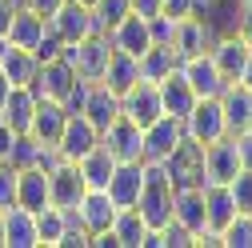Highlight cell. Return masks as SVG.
Segmentation results:
<instances>
[{"label":"cell","mask_w":252,"mask_h":248,"mask_svg":"<svg viewBox=\"0 0 252 248\" xmlns=\"http://www.w3.org/2000/svg\"><path fill=\"white\" fill-rule=\"evenodd\" d=\"M100 148L108 152L116 164L144 160V128H140L136 120H128V116L120 112L112 124H104V128H100Z\"/></svg>","instance_id":"obj_1"},{"label":"cell","mask_w":252,"mask_h":248,"mask_svg":"<svg viewBox=\"0 0 252 248\" xmlns=\"http://www.w3.org/2000/svg\"><path fill=\"white\" fill-rule=\"evenodd\" d=\"M160 164H164V172L172 180V188H200L204 184V144L184 136Z\"/></svg>","instance_id":"obj_2"},{"label":"cell","mask_w":252,"mask_h":248,"mask_svg":"<svg viewBox=\"0 0 252 248\" xmlns=\"http://www.w3.org/2000/svg\"><path fill=\"white\" fill-rule=\"evenodd\" d=\"M108 52H112L108 32H88L84 40L64 44V52H60V56L76 68L80 80H100V72H104V64H108Z\"/></svg>","instance_id":"obj_3"},{"label":"cell","mask_w":252,"mask_h":248,"mask_svg":"<svg viewBox=\"0 0 252 248\" xmlns=\"http://www.w3.org/2000/svg\"><path fill=\"white\" fill-rule=\"evenodd\" d=\"M84 192H88V184H84V176H80L76 160L56 156V160L48 164V200H52L56 208L72 212V208L84 200Z\"/></svg>","instance_id":"obj_4"},{"label":"cell","mask_w":252,"mask_h":248,"mask_svg":"<svg viewBox=\"0 0 252 248\" xmlns=\"http://www.w3.org/2000/svg\"><path fill=\"white\" fill-rule=\"evenodd\" d=\"M184 136L196 140V144H212V140H220V136H228L220 96H200V100L192 104V112L184 116Z\"/></svg>","instance_id":"obj_5"},{"label":"cell","mask_w":252,"mask_h":248,"mask_svg":"<svg viewBox=\"0 0 252 248\" xmlns=\"http://www.w3.org/2000/svg\"><path fill=\"white\" fill-rule=\"evenodd\" d=\"M76 84H80L76 68L68 64L64 56H56V60H44V64L36 68V80L28 84V88H32L40 100H60V104H64V100H68V92H72Z\"/></svg>","instance_id":"obj_6"},{"label":"cell","mask_w":252,"mask_h":248,"mask_svg":"<svg viewBox=\"0 0 252 248\" xmlns=\"http://www.w3.org/2000/svg\"><path fill=\"white\" fill-rule=\"evenodd\" d=\"M208 56H212L216 72L224 76V84H236V80L244 76V64H248L252 48H248V40H244L240 32H224V36H216V40L208 44Z\"/></svg>","instance_id":"obj_7"},{"label":"cell","mask_w":252,"mask_h":248,"mask_svg":"<svg viewBox=\"0 0 252 248\" xmlns=\"http://www.w3.org/2000/svg\"><path fill=\"white\" fill-rule=\"evenodd\" d=\"M96 144H100V128H96L84 112H68L64 132H60V140H56V152H60L64 160H80L84 152H92Z\"/></svg>","instance_id":"obj_8"},{"label":"cell","mask_w":252,"mask_h":248,"mask_svg":"<svg viewBox=\"0 0 252 248\" xmlns=\"http://www.w3.org/2000/svg\"><path fill=\"white\" fill-rule=\"evenodd\" d=\"M48 24H52V32L64 40V44H76V40H84L88 32H96L92 8L80 4V0H64V4H60V8L48 16Z\"/></svg>","instance_id":"obj_9"},{"label":"cell","mask_w":252,"mask_h":248,"mask_svg":"<svg viewBox=\"0 0 252 248\" xmlns=\"http://www.w3.org/2000/svg\"><path fill=\"white\" fill-rule=\"evenodd\" d=\"M236 172H240V152L232 136L204 144V184H228Z\"/></svg>","instance_id":"obj_10"},{"label":"cell","mask_w":252,"mask_h":248,"mask_svg":"<svg viewBox=\"0 0 252 248\" xmlns=\"http://www.w3.org/2000/svg\"><path fill=\"white\" fill-rule=\"evenodd\" d=\"M120 112L128 116V120H136L140 128H148V124H152L156 116H164L156 84H152V80H136V84H132V88L120 96Z\"/></svg>","instance_id":"obj_11"},{"label":"cell","mask_w":252,"mask_h":248,"mask_svg":"<svg viewBox=\"0 0 252 248\" xmlns=\"http://www.w3.org/2000/svg\"><path fill=\"white\" fill-rule=\"evenodd\" d=\"M64 120H68V108L60 104V100H36L32 124H28V136H32L40 148H56L60 132H64Z\"/></svg>","instance_id":"obj_12"},{"label":"cell","mask_w":252,"mask_h":248,"mask_svg":"<svg viewBox=\"0 0 252 248\" xmlns=\"http://www.w3.org/2000/svg\"><path fill=\"white\" fill-rule=\"evenodd\" d=\"M176 68L184 72V80H188V84H192L196 100H200V96H220V92H224V76L216 72V64H212V56H208V52L184 56Z\"/></svg>","instance_id":"obj_13"},{"label":"cell","mask_w":252,"mask_h":248,"mask_svg":"<svg viewBox=\"0 0 252 248\" xmlns=\"http://www.w3.org/2000/svg\"><path fill=\"white\" fill-rule=\"evenodd\" d=\"M72 212H76V220L84 224V232L92 236V232L112 228V220H116V200H112L104 188H88V192H84V200H80Z\"/></svg>","instance_id":"obj_14"},{"label":"cell","mask_w":252,"mask_h":248,"mask_svg":"<svg viewBox=\"0 0 252 248\" xmlns=\"http://www.w3.org/2000/svg\"><path fill=\"white\" fill-rule=\"evenodd\" d=\"M216 40V32H212V24L204 20V16H184V20H176V32H172V52L184 60V56H196V52H208V44Z\"/></svg>","instance_id":"obj_15"},{"label":"cell","mask_w":252,"mask_h":248,"mask_svg":"<svg viewBox=\"0 0 252 248\" xmlns=\"http://www.w3.org/2000/svg\"><path fill=\"white\" fill-rule=\"evenodd\" d=\"M180 140H184V120L156 116L148 128H144V160H164Z\"/></svg>","instance_id":"obj_16"},{"label":"cell","mask_w":252,"mask_h":248,"mask_svg":"<svg viewBox=\"0 0 252 248\" xmlns=\"http://www.w3.org/2000/svg\"><path fill=\"white\" fill-rule=\"evenodd\" d=\"M156 92H160L164 116H176V120H184L188 112H192V104H196V92H192V84L184 80L180 68H172L164 80H156Z\"/></svg>","instance_id":"obj_17"},{"label":"cell","mask_w":252,"mask_h":248,"mask_svg":"<svg viewBox=\"0 0 252 248\" xmlns=\"http://www.w3.org/2000/svg\"><path fill=\"white\" fill-rule=\"evenodd\" d=\"M16 204L28 208V212H40L48 200V168L44 164H28V168H16Z\"/></svg>","instance_id":"obj_18"},{"label":"cell","mask_w":252,"mask_h":248,"mask_svg":"<svg viewBox=\"0 0 252 248\" xmlns=\"http://www.w3.org/2000/svg\"><path fill=\"white\" fill-rule=\"evenodd\" d=\"M0 216H4V248H40L36 212L12 204V208H0Z\"/></svg>","instance_id":"obj_19"},{"label":"cell","mask_w":252,"mask_h":248,"mask_svg":"<svg viewBox=\"0 0 252 248\" xmlns=\"http://www.w3.org/2000/svg\"><path fill=\"white\" fill-rule=\"evenodd\" d=\"M220 108H224V124H228V136L252 128V88L248 84H224L220 92Z\"/></svg>","instance_id":"obj_20"},{"label":"cell","mask_w":252,"mask_h":248,"mask_svg":"<svg viewBox=\"0 0 252 248\" xmlns=\"http://www.w3.org/2000/svg\"><path fill=\"white\" fill-rule=\"evenodd\" d=\"M36 92L28 88V84H12L8 92V100L0 104V124L12 132H28V124H32V112H36Z\"/></svg>","instance_id":"obj_21"},{"label":"cell","mask_w":252,"mask_h":248,"mask_svg":"<svg viewBox=\"0 0 252 248\" xmlns=\"http://www.w3.org/2000/svg\"><path fill=\"white\" fill-rule=\"evenodd\" d=\"M172 220L184 224L192 236L208 228V220H204V184L200 188H176L172 192Z\"/></svg>","instance_id":"obj_22"},{"label":"cell","mask_w":252,"mask_h":248,"mask_svg":"<svg viewBox=\"0 0 252 248\" xmlns=\"http://www.w3.org/2000/svg\"><path fill=\"white\" fill-rule=\"evenodd\" d=\"M44 28H48V20L40 16V12H32L28 4H20L16 12H12V20H8V44H16V48H28L32 52L36 44H40V36H44Z\"/></svg>","instance_id":"obj_23"},{"label":"cell","mask_w":252,"mask_h":248,"mask_svg":"<svg viewBox=\"0 0 252 248\" xmlns=\"http://www.w3.org/2000/svg\"><path fill=\"white\" fill-rule=\"evenodd\" d=\"M136 80H140V64H136V56L112 48V52H108V64H104V72H100V84H104L108 92H116V96H124V92H128Z\"/></svg>","instance_id":"obj_24"},{"label":"cell","mask_w":252,"mask_h":248,"mask_svg":"<svg viewBox=\"0 0 252 248\" xmlns=\"http://www.w3.org/2000/svg\"><path fill=\"white\" fill-rule=\"evenodd\" d=\"M108 40H112V48H120V52H128V56H140L148 44H152V32H148V20L144 16H136V12H128L112 32H108Z\"/></svg>","instance_id":"obj_25"},{"label":"cell","mask_w":252,"mask_h":248,"mask_svg":"<svg viewBox=\"0 0 252 248\" xmlns=\"http://www.w3.org/2000/svg\"><path fill=\"white\" fill-rule=\"evenodd\" d=\"M80 112H84L92 124H96V128H104V124H112V120L120 116V96H116V92H108L100 80H92V84H88V92H84Z\"/></svg>","instance_id":"obj_26"},{"label":"cell","mask_w":252,"mask_h":248,"mask_svg":"<svg viewBox=\"0 0 252 248\" xmlns=\"http://www.w3.org/2000/svg\"><path fill=\"white\" fill-rule=\"evenodd\" d=\"M140 180H144V160L116 164V172H112V180H108L104 192L116 200V208H128V204H136V196H140Z\"/></svg>","instance_id":"obj_27"},{"label":"cell","mask_w":252,"mask_h":248,"mask_svg":"<svg viewBox=\"0 0 252 248\" xmlns=\"http://www.w3.org/2000/svg\"><path fill=\"white\" fill-rule=\"evenodd\" d=\"M232 216H236V204H232L228 184H204V220H208V232L220 236Z\"/></svg>","instance_id":"obj_28"},{"label":"cell","mask_w":252,"mask_h":248,"mask_svg":"<svg viewBox=\"0 0 252 248\" xmlns=\"http://www.w3.org/2000/svg\"><path fill=\"white\" fill-rule=\"evenodd\" d=\"M112 236L120 240V248H144V236H148V220H144V216L136 212V204H128V208H116Z\"/></svg>","instance_id":"obj_29"},{"label":"cell","mask_w":252,"mask_h":248,"mask_svg":"<svg viewBox=\"0 0 252 248\" xmlns=\"http://www.w3.org/2000/svg\"><path fill=\"white\" fill-rule=\"evenodd\" d=\"M136 64H140V80H164L176 64H180V56L168 48V44H148L140 56H136Z\"/></svg>","instance_id":"obj_30"},{"label":"cell","mask_w":252,"mask_h":248,"mask_svg":"<svg viewBox=\"0 0 252 248\" xmlns=\"http://www.w3.org/2000/svg\"><path fill=\"white\" fill-rule=\"evenodd\" d=\"M76 168H80V176H84L88 188H108V180H112V172H116V160L96 144L92 152H84V156L76 160Z\"/></svg>","instance_id":"obj_31"},{"label":"cell","mask_w":252,"mask_h":248,"mask_svg":"<svg viewBox=\"0 0 252 248\" xmlns=\"http://www.w3.org/2000/svg\"><path fill=\"white\" fill-rule=\"evenodd\" d=\"M0 68H4V76H8L12 84H32V80H36V68H40V60H36V52L8 44L4 60H0Z\"/></svg>","instance_id":"obj_32"},{"label":"cell","mask_w":252,"mask_h":248,"mask_svg":"<svg viewBox=\"0 0 252 248\" xmlns=\"http://www.w3.org/2000/svg\"><path fill=\"white\" fill-rule=\"evenodd\" d=\"M68 216H72V212L56 208V204H44V208L36 212V232H40V248H56V244H60V236H64V228H68Z\"/></svg>","instance_id":"obj_33"},{"label":"cell","mask_w":252,"mask_h":248,"mask_svg":"<svg viewBox=\"0 0 252 248\" xmlns=\"http://www.w3.org/2000/svg\"><path fill=\"white\" fill-rule=\"evenodd\" d=\"M220 248H252V212H236L220 232Z\"/></svg>","instance_id":"obj_34"},{"label":"cell","mask_w":252,"mask_h":248,"mask_svg":"<svg viewBox=\"0 0 252 248\" xmlns=\"http://www.w3.org/2000/svg\"><path fill=\"white\" fill-rule=\"evenodd\" d=\"M128 0H96L92 4V20H96V32H112V28L128 16Z\"/></svg>","instance_id":"obj_35"},{"label":"cell","mask_w":252,"mask_h":248,"mask_svg":"<svg viewBox=\"0 0 252 248\" xmlns=\"http://www.w3.org/2000/svg\"><path fill=\"white\" fill-rule=\"evenodd\" d=\"M228 192H232L236 212H252V168H240V172L228 180Z\"/></svg>","instance_id":"obj_36"},{"label":"cell","mask_w":252,"mask_h":248,"mask_svg":"<svg viewBox=\"0 0 252 248\" xmlns=\"http://www.w3.org/2000/svg\"><path fill=\"white\" fill-rule=\"evenodd\" d=\"M16 204V168L8 160H0V208Z\"/></svg>","instance_id":"obj_37"},{"label":"cell","mask_w":252,"mask_h":248,"mask_svg":"<svg viewBox=\"0 0 252 248\" xmlns=\"http://www.w3.org/2000/svg\"><path fill=\"white\" fill-rule=\"evenodd\" d=\"M32 52H36V60H40V64H44V60H56L60 52H64V40H60V36L52 32V24L44 28V36H40V44H36Z\"/></svg>","instance_id":"obj_38"},{"label":"cell","mask_w":252,"mask_h":248,"mask_svg":"<svg viewBox=\"0 0 252 248\" xmlns=\"http://www.w3.org/2000/svg\"><path fill=\"white\" fill-rule=\"evenodd\" d=\"M160 12L168 20H184V16H192V0H160Z\"/></svg>","instance_id":"obj_39"},{"label":"cell","mask_w":252,"mask_h":248,"mask_svg":"<svg viewBox=\"0 0 252 248\" xmlns=\"http://www.w3.org/2000/svg\"><path fill=\"white\" fill-rule=\"evenodd\" d=\"M232 140H236V152H240V168H252V128L236 132Z\"/></svg>","instance_id":"obj_40"},{"label":"cell","mask_w":252,"mask_h":248,"mask_svg":"<svg viewBox=\"0 0 252 248\" xmlns=\"http://www.w3.org/2000/svg\"><path fill=\"white\" fill-rule=\"evenodd\" d=\"M128 8L144 20H152V16H160V0H128Z\"/></svg>","instance_id":"obj_41"},{"label":"cell","mask_w":252,"mask_h":248,"mask_svg":"<svg viewBox=\"0 0 252 248\" xmlns=\"http://www.w3.org/2000/svg\"><path fill=\"white\" fill-rule=\"evenodd\" d=\"M24 4H28V8H32V12H40V16L48 20V16H52V12L60 8V4H64V0H24Z\"/></svg>","instance_id":"obj_42"},{"label":"cell","mask_w":252,"mask_h":248,"mask_svg":"<svg viewBox=\"0 0 252 248\" xmlns=\"http://www.w3.org/2000/svg\"><path fill=\"white\" fill-rule=\"evenodd\" d=\"M12 12H16V4H12V0H0V36L8 32V20H12Z\"/></svg>","instance_id":"obj_43"},{"label":"cell","mask_w":252,"mask_h":248,"mask_svg":"<svg viewBox=\"0 0 252 248\" xmlns=\"http://www.w3.org/2000/svg\"><path fill=\"white\" fill-rule=\"evenodd\" d=\"M236 32L248 40V48H252V12H240V24H236Z\"/></svg>","instance_id":"obj_44"},{"label":"cell","mask_w":252,"mask_h":248,"mask_svg":"<svg viewBox=\"0 0 252 248\" xmlns=\"http://www.w3.org/2000/svg\"><path fill=\"white\" fill-rule=\"evenodd\" d=\"M8 92H12V80L4 76V68H0V104H4V100H8Z\"/></svg>","instance_id":"obj_45"},{"label":"cell","mask_w":252,"mask_h":248,"mask_svg":"<svg viewBox=\"0 0 252 248\" xmlns=\"http://www.w3.org/2000/svg\"><path fill=\"white\" fill-rule=\"evenodd\" d=\"M212 4H216V0H192V12H196V16H204Z\"/></svg>","instance_id":"obj_46"},{"label":"cell","mask_w":252,"mask_h":248,"mask_svg":"<svg viewBox=\"0 0 252 248\" xmlns=\"http://www.w3.org/2000/svg\"><path fill=\"white\" fill-rule=\"evenodd\" d=\"M240 84H248V88H252V56H248V64H244V76H240Z\"/></svg>","instance_id":"obj_47"},{"label":"cell","mask_w":252,"mask_h":248,"mask_svg":"<svg viewBox=\"0 0 252 248\" xmlns=\"http://www.w3.org/2000/svg\"><path fill=\"white\" fill-rule=\"evenodd\" d=\"M4 52H8V36H0V60H4Z\"/></svg>","instance_id":"obj_48"},{"label":"cell","mask_w":252,"mask_h":248,"mask_svg":"<svg viewBox=\"0 0 252 248\" xmlns=\"http://www.w3.org/2000/svg\"><path fill=\"white\" fill-rule=\"evenodd\" d=\"M0 248H4V216H0Z\"/></svg>","instance_id":"obj_49"},{"label":"cell","mask_w":252,"mask_h":248,"mask_svg":"<svg viewBox=\"0 0 252 248\" xmlns=\"http://www.w3.org/2000/svg\"><path fill=\"white\" fill-rule=\"evenodd\" d=\"M80 4H88V8H92V4H96V0H80Z\"/></svg>","instance_id":"obj_50"},{"label":"cell","mask_w":252,"mask_h":248,"mask_svg":"<svg viewBox=\"0 0 252 248\" xmlns=\"http://www.w3.org/2000/svg\"><path fill=\"white\" fill-rule=\"evenodd\" d=\"M12 4H16V8H20V4H24V0H12Z\"/></svg>","instance_id":"obj_51"}]
</instances>
